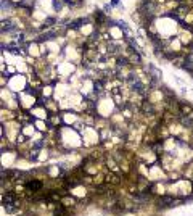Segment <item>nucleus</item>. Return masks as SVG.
Wrapping results in <instances>:
<instances>
[{"label": "nucleus", "mask_w": 193, "mask_h": 216, "mask_svg": "<svg viewBox=\"0 0 193 216\" xmlns=\"http://www.w3.org/2000/svg\"><path fill=\"white\" fill-rule=\"evenodd\" d=\"M159 205L164 206V208H167V206L174 205V199H172V197H169V195H166V197H162V199L159 200Z\"/></svg>", "instance_id": "1"}, {"label": "nucleus", "mask_w": 193, "mask_h": 216, "mask_svg": "<svg viewBox=\"0 0 193 216\" xmlns=\"http://www.w3.org/2000/svg\"><path fill=\"white\" fill-rule=\"evenodd\" d=\"M106 179H108V182H111V184H118V182H119V177L114 176V174H110L108 177H106Z\"/></svg>", "instance_id": "3"}, {"label": "nucleus", "mask_w": 193, "mask_h": 216, "mask_svg": "<svg viewBox=\"0 0 193 216\" xmlns=\"http://www.w3.org/2000/svg\"><path fill=\"white\" fill-rule=\"evenodd\" d=\"M40 182H27V189H31V190H37V189H40Z\"/></svg>", "instance_id": "2"}]
</instances>
